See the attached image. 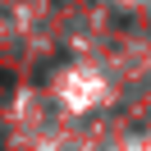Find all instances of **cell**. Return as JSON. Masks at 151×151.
I'll return each mask as SVG.
<instances>
[{"instance_id": "cell-2", "label": "cell", "mask_w": 151, "mask_h": 151, "mask_svg": "<svg viewBox=\"0 0 151 151\" xmlns=\"http://www.w3.org/2000/svg\"><path fill=\"white\" fill-rule=\"evenodd\" d=\"M0 147H5V142H0Z\"/></svg>"}, {"instance_id": "cell-1", "label": "cell", "mask_w": 151, "mask_h": 151, "mask_svg": "<svg viewBox=\"0 0 151 151\" xmlns=\"http://www.w3.org/2000/svg\"><path fill=\"white\" fill-rule=\"evenodd\" d=\"M9 87H14V73H9V69H0V96L9 92Z\"/></svg>"}]
</instances>
